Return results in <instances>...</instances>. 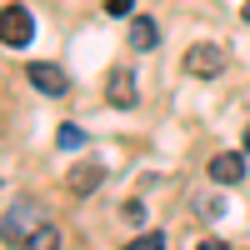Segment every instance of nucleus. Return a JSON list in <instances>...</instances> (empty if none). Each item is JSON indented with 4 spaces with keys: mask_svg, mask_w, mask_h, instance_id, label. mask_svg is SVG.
Segmentation results:
<instances>
[{
    "mask_svg": "<svg viewBox=\"0 0 250 250\" xmlns=\"http://www.w3.org/2000/svg\"><path fill=\"white\" fill-rule=\"evenodd\" d=\"M0 40H5L10 50H25L35 40V15L25 5H5V15H0Z\"/></svg>",
    "mask_w": 250,
    "mask_h": 250,
    "instance_id": "obj_1",
    "label": "nucleus"
},
{
    "mask_svg": "<svg viewBox=\"0 0 250 250\" xmlns=\"http://www.w3.org/2000/svg\"><path fill=\"white\" fill-rule=\"evenodd\" d=\"M25 80H30L40 95H65V90H70V75L60 70V65H45V60H30V65H25Z\"/></svg>",
    "mask_w": 250,
    "mask_h": 250,
    "instance_id": "obj_2",
    "label": "nucleus"
},
{
    "mask_svg": "<svg viewBox=\"0 0 250 250\" xmlns=\"http://www.w3.org/2000/svg\"><path fill=\"white\" fill-rule=\"evenodd\" d=\"M220 65H225L220 45H190L185 50V75H195V80H215Z\"/></svg>",
    "mask_w": 250,
    "mask_h": 250,
    "instance_id": "obj_3",
    "label": "nucleus"
},
{
    "mask_svg": "<svg viewBox=\"0 0 250 250\" xmlns=\"http://www.w3.org/2000/svg\"><path fill=\"white\" fill-rule=\"evenodd\" d=\"M105 100H110L115 110H130L135 100H140V95H135V75L125 70V65H115V70H110V85H105Z\"/></svg>",
    "mask_w": 250,
    "mask_h": 250,
    "instance_id": "obj_4",
    "label": "nucleus"
},
{
    "mask_svg": "<svg viewBox=\"0 0 250 250\" xmlns=\"http://www.w3.org/2000/svg\"><path fill=\"white\" fill-rule=\"evenodd\" d=\"M100 185H105V165L100 160H80L70 170V190L75 195H90V190H100Z\"/></svg>",
    "mask_w": 250,
    "mask_h": 250,
    "instance_id": "obj_5",
    "label": "nucleus"
},
{
    "mask_svg": "<svg viewBox=\"0 0 250 250\" xmlns=\"http://www.w3.org/2000/svg\"><path fill=\"white\" fill-rule=\"evenodd\" d=\"M210 180H215V185H240V180H245V160L230 155V150L215 155V160H210Z\"/></svg>",
    "mask_w": 250,
    "mask_h": 250,
    "instance_id": "obj_6",
    "label": "nucleus"
},
{
    "mask_svg": "<svg viewBox=\"0 0 250 250\" xmlns=\"http://www.w3.org/2000/svg\"><path fill=\"white\" fill-rule=\"evenodd\" d=\"M155 40H160L155 20H150V15H135V20H130V50H155Z\"/></svg>",
    "mask_w": 250,
    "mask_h": 250,
    "instance_id": "obj_7",
    "label": "nucleus"
},
{
    "mask_svg": "<svg viewBox=\"0 0 250 250\" xmlns=\"http://www.w3.org/2000/svg\"><path fill=\"white\" fill-rule=\"evenodd\" d=\"M20 250H60V230H55L50 220H40L35 230H30L25 240H20Z\"/></svg>",
    "mask_w": 250,
    "mask_h": 250,
    "instance_id": "obj_8",
    "label": "nucleus"
},
{
    "mask_svg": "<svg viewBox=\"0 0 250 250\" xmlns=\"http://www.w3.org/2000/svg\"><path fill=\"white\" fill-rule=\"evenodd\" d=\"M85 140H90V135L80 130V125H60V130H55V145H60V150H80Z\"/></svg>",
    "mask_w": 250,
    "mask_h": 250,
    "instance_id": "obj_9",
    "label": "nucleus"
},
{
    "mask_svg": "<svg viewBox=\"0 0 250 250\" xmlns=\"http://www.w3.org/2000/svg\"><path fill=\"white\" fill-rule=\"evenodd\" d=\"M125 250H165V235H160V230H150V235H140V240H130Z\"/></svg>",
    "mask_w": 250,
    "mask_h": 250,
    "instance_id": "obj_10",
    "label": "nucleus"
},
{
    "mask_svg": "<svg viewBox=\"0 0 250 250\" xmlns=\"http://www.w3.org/2000/svg\"><path fill=\"white\" fill-rule=\"evenodd\" d=\"M120 215H125V220H135V225H140V220H145V205H140V200H125V210H120Z\"/></svg>",
    "mask_w": 250,
    "mask_h": 250,
    "instance_id": "obj_11",
    "label": "nucleus"
},
{
    "mask_svg": "<svg viewBox=\"0 0 250 250\" xmlns=\"http://www.w3.org/2000/svg\"><path fill=\"white\" fill-rule=\"evenodd\" d=\"M105 10H110V15H130V0H110Z\"/></svg>",
    "mask_w": 250,
    "mask_h": 250,
    "instance_id": "obj_12",
    "label": "nucleus"
},
{
    "mask_svg": "<svg viewBox=\"0 0 250 250\" xmlns=\"http://www.w3.org/2000/svg\"><path fill=\"white\" fill-rule=\"evenodd\" d=\"M195 250H230V245H225V240H200Z\"/></svg>",
    "mask_w": 250,
    "mask_h": 250,
    "instance_id": "obj_13",
    "label": "nucleus"
},
{
    "mask_svg": "<svg viewBox=\"0 0 250 250\" xmlns=\"http://www.w3.org/2000/svg\"><path fill=\"white\" fill-rule=\"evenodd\" d=\"M245 155H250V130H245Z\"/></svg>",
    "mask_w": 250,
    "mask_h": 250,
    "instance_id": "obj_14",
    "label": "nucleus"
},
{
    "mask_svg": "<svg viewBox=\"0 0 250 250\" xmlns=\"http://www.w3.org/2000/svg\"><path fill=\"white\" fill-rule=\"evenodd\" d=\"M240 15H245V20H250V0H245V10H240Z\"/></svg>",
    "mask_w": 250,
    "mask_h": 250,
    "instance_id": "obj_15",
    "label": "nucleus"
}]
</instances>
